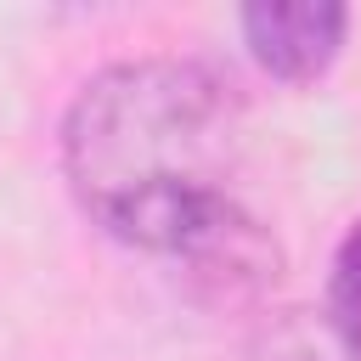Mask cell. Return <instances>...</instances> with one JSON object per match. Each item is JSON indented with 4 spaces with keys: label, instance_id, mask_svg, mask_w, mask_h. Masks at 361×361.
<instances>
[{
    "label": "cell",
    "instance_id": "1",
    "mask_svg": "<svg viewBox=\"0 0 361 361\" xmlns=\"http://www.w3.org/2000/svg\"><path fill=\"white\" fill-rule=\"evenodd\" d=\"M62 169L79 209L135 254L180 265L214 299L276 282V237L243 203V102L186 56L102 68L68 107Z\"/></svg>",
    "mask_w": 361,
    "mask_h": 361
},
{
    "label": "cell",
    "instance_id": "2",
    "mask_svg": "<svg viewBox=\"0 0 361 361\" xmlns=\"http://www.w3.org/2000/svg\"><path fill=\"white\" fill-rule=\"evenodd\" d=\"M350 28V11L333 0H265L243 11V39L259 56L265 73L288 79V85H310L316 73H327V62L338 56Z\"/></svg>",
    "mask_w": 361,
    "mask_h": 361
},
{
    "label": "cell",
    "instance_id": "3",
    "mask_svg": "<svg viewBox=\"0 0 361 361\" xmlns=\"http://www.w3.org/2000/svg\"><path fill=\"white\" fill-rule=\"evenodd\" d=\"M237 361H350V350L322 310H276L243 338Z\"/></svg>",
    "mask_w": 361,
    "mask_h": 361
},
{
    "label": "cell",
    "instance_id": "4",
    "mask_svg": "<svg viewBox=\"0 0 361 361\" xmlns=\"http://www.w3.org/2000/svg\"><path fill=\"white\" fill-rule=\"evenodd\" d=\"M327 327L338 333V344L350 350V361H361V220L344 231L338 254H333V276H327V305H322Z\"/></svg>",
    "mask_w": 361,
    "mask_h": 361
}]
</instances>
